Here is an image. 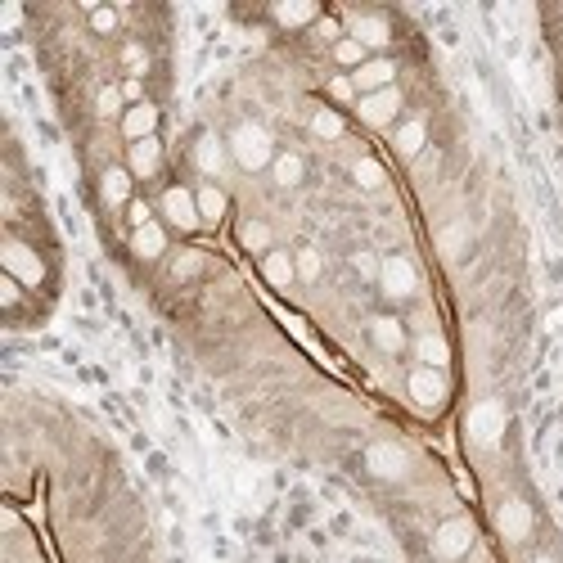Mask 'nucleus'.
<instances>
[{
    "mask_svg": "<svg viewBox=\"0 0 563 563\" xmlns=\"http://www.w3.org/2000/svg\"><path fill=\"white\" fill-rule=\"evenodd\" d=\"M226 149H230V163L248 176L271 172V163L280 158V149H275L271 131H266L262 122H239V127L226 136Z\"/></svg>",
    "mask_w": 563,
    "mask_h": 563,
    "instance_id": "1",
    "label": "nucleus"
},
{
    "mask_svg": "<svg viewBox=\"0 0 563 563\" xmlns=\"http://www.w3.org/2000/svg\"><path fill=\"white\" fill-rule=\"evenodd\" d=\"M158 221H163L172 235H194V230H203L199 199H194L190 185H181V181L163 185V194H158Z\"/></svg>",
    "mask_w": 563,
    "mask_h": 563,
    "instance_id": "2",
    "label": "nucleus"
},
{
    "mask_svg": "<svg viewBox=\"0 0 563 563\" xmlns=\"http://www.w3.org/2000/svg\"><path fill=\"white\" fill-rule=\"evenodd\" d=\"M379 289L388 293L392 302H406V298H415V289H419L415 262H410V257H401V253L383 257V262H379Z\"/></svg>",
    "mask_w": 563,
    "mask_h": 563,
    "instance_id": "3",
    "label": "nucleus"
},
{
    "mask_svg": "<svg viewBox=\"0 0 563 563\" xmlns=\"http://www.w3.org/2000/svg\"><path fill=\"white\" fill-rule=\"evenodd\" d=\"M347 77H352L356 100H361V95H379V91H388V86H397V59L392 55H370L356 73H347Z\"/></svg>",
    "mask_w": 563,
    "mask_h": 563,
    "instance_id": "4",
    "label": "nucleus"
},
{
    "mask_svg": "<svg viewBox=\"0 0 563 563\" xmlns=\"http://www.w3.org/2000/svg\"><path fill=\"white\" fill-rule=\"evenodd\" d=\"M469 550H473V523L469 518H446V523L433 532V554L442 563H460Z\"/></svg>",
    "mask_w": 563,
    "mask_h": 563,
    "instance_id": "5",
    "label": "nucleus"
},
{
    "mask_svg": "<svg viewBox=\"0 0 563 563\" xmlns=\"http://www.w3.org/2000/svg\"><path fill=\"white\" fill-rule=\"evenodd\" d=\"M352 109H356V118H361L365 127H374V131L392 127L397 113H401V86H388V91H379V95H361Z\"/></svg>",
    "mask_w": 563,
    "mask_h": 563,
    "instance_id": "6",
    "label": "nucleus"
},
{
    "mask_svg": "<svg viewBox=\"0 0 563 563\" xmlns=\"http://www.w3.org/2000/svg\"><path fill=\"white\" fill-rule=\"evenodd\" d=\"M410 401L424 410H437L446 406V397H451V383H446V370H428V365H419V370H410Z\"/></svg>",
    "mask_w": 563,
    "mask_h": 563,
    "instance_id": "7",
    "label": "nucleus"
},
{
    "mask_svg": "<svg viewBox=\"0 0 563 563\" xmlns=\"http://www.w3.org/2000/svg\"><path fill=\"white\" fill-rule=\"evenodd\" d=\"M100 199H104V208L113 212V217H122V212L131 208V199H136V176L127 172V163H113V167H104V176H100Z\"/></svg>",
    "mask_w": 563,
    "mask_h": 563,
    "instance_id": "8",
    "label": "nucleus"
},
{
    "mask_svg": "<svg viewBox=\"0 0 563 563\" xmlns=\"http://www.w3.org/2000/svg\"><path fill=\"white\" fill-rule=\"evenodd\" d=\"M163 140L158 136H149V140H140V145H127V172L136 176V185H145V181H158L163 176Z\"/></svg>",
    "mask_w": 563,
    "mask_h": 563,
    "instance_id": "9",
    "label": "nucleus"
},
{
    "mask_svg": "<svg viewBox=\"0 0 563 563\" xmlns=\"http://www.w3.org/2000/svg\"><path fill=\"white\" fill-rule=\"evenodd\" d=\"M118 131L127 145H140V140L158 136V104L154 100H140V104H127V113L118 118Z\"/></svg>",
    "mask_w": 563,
    "mask_h": 563,
    "instance_id": "10",
    "label": "nucleus"
},
{
    "mask_svg": "<svg viewBox=\"0 0 563 563\" xmlns=\"http://www.w3.org/2000/svg\"><path fill=\"white\" fill-rule=\"evenodd\" d=\"M167 244H172V230L163 226V221H149V226L131 230V253L140 257V262H158V257H167Z\"/></svg>",
    "mask_w": 563,
    "mask_h": 563,
    "instance_id": "11",
    "label": "nucleus"
},
{
    "mask_svg": "<svg viewBox=\"0 0 563 563\" xmlns=\"http://www.w3.org/2000/svg\"><path fill=\"white\" fill-rule=\"evenodd\" d=\"M226 158H230L226 140H217L212 131H203V136L194 140V167L203 172V181H217L221 167H226Z\"/></svg>",
    "mask_w": 563,
    "mask_h": 563,
    "instance_id": "12",
    "label": "nucleus"
},
{
    "mask_svg": "<svg viewBox=\"0 0 563 563\" xmlns=\"http://www.w3.org/2000/svg\"><path fill=\"white\" fill-rule=\"evenodd\" d=\"M257 271H262V280L271 284V289H289V284L298 280V262H293V253H284V248H271L266 257H257Z\"/></svg>",
    "mask_w": 563,
    "mask_h": 563,
    "instance_id": "13",
    "label": "nucleus"
},
{
    "mask_svg": "<svg viewBox=\"0 0 563 563\" xmlns=\"http://www.w3.org/2000/svg\"><path fill=\"white\" fill-rule=\"evenodd\" d=\"M194 199H199V217H203V226H221V221H226V212H230V194L221 190L217 181H199V185H194Z\"/></svg>",
    "mask_w": 563,
    "mask_h": 563,
    "instance_id": "14",
    "label": "nucleus"
},
{
    "mask_svg": "<svg viewBox=\"0 0 563 563\" xmlns=\"http://www.w3.org/2000/svg\"><path fill=\"white\" fill-rule=\"evenodd\" d=\"M428 145V122L424 118H406L397 131H392V149H397L401 158H419Z\"/></svg>",
    "mask_w": 563,
    "mask_h": 563,
    "instance_id": "15",
    "label": "nucleus"
},
{
    "mask_svg": "<svg viewBox=\"0 0 563 563\" xmlns=\"http://www.w3.org/2000/svg\"><path fill=\"white\" fill-rule=\"evenodd\" d=\"M235 235H239V248H244V253H253V257H266V253L275 248L271 226H266V221H257V217H244V221H239Z\"/></svg>",
    "mask_w": 563,
    "mask_h": 563,
    "instance_id": "16",
    "label": "nucleus"
},
{
    "mask_svg": "<svg viewBox=\"0 0 563 563\" xmlns=\"http://www.w3.org/2000/svg\"><path fill=\"white\" fill-rule=\"evenodd\" d=\"M370 338L383 347L388 356H401L406 352V325H401L397 316H374L370 320Z\"/></svg>",
    "mask_w": 563,
    "mask_h": 563,
    "instance_id": "17",
    "label": "nucleus"
},
{
    "mask_svg": "<svg viewBox=\"0 0 563 563\" xmlns=\"http://www.w3.org/2000/svg\"><path fill=\"white\" fill-rule=\"evenodd\" d=\"M415 356H419V365H428V370H446V365H451V347H446V338L437 334V329H428V334L415 338Z\"/></svg>",
    "mask_w": 563,
    "mask_h": 563,
    "instance_id": "18",
    "label": "nucleus"
},
{
    "mask_svg": "<svg viewBox=\"0 0 563 563\" xmlns=\"http://www.w3.org/2000/svg\"><path fill=\"white\" fill-rule=\"evenodd\" d=\"M271 176L280 190H293V185H302V176H307V163H302L298 149H280V158L271 163Z\"/></svg>",
    "mask_w": 563,
    "mask_h": 563,
    "instance_id": "19",
    "label": "nucleus"
},
{
    "mask_svg": "<svg viewBox=\"0 0 563 563\" xmlns=\"http://www.w3.org/2000/svg\"><path fill=\"white\" fill-rule=\"evenodd\" d=\"M329 55H334V64H338V68L356 73V68H361L365 59H370V50H365L356 37H343V41H334V46H329Z\"/></svg>",
    "mask_w": 563,
    "mask_h": 563,
    "instance_id": "20",
    "label": "nucleus"
},
{
    "mask_svg": "<svg viewBox=\"0 0 563 563\" xmlns=\"http://www.w3.org/2000/svg\"><path fill=\"white\" fill-rule=\"evenodd\" d=\"M311 131H316L320 140H338L347 131V122H343V113L338 109H316V118H311Z\"/></svg>",
    "mask_w": 563,
    "mask_h": 563,
    "instance_id": "21",
    "label": "nucleus"
},
{
    "mask_svg": "<svg viewBox=\"0 0 563 563\" xmlns=\"http://www.w3.org/2000/svg\"><path fill=\"white\" fill-rule=\"evenodd\" d=\"M293 262H298V280H307V284H316L320 271H325L316 248H298V253H293Z\"/></svg>",
    "mask_w": 563,
    "mask_h": 563,
    "instance_id": "22",
    "label": "nucleus"
},
{
    "mask_svg": "<svg viewBox=\"0 0 563 563\" xmlns=\"http://www.w3.org/2000/svg\"><path fill=\"white\" fill-rule=\"evenodd\" d=\"M352 172H356V181H361L365 190H379V185H383V167L374 163L370 154H365V158H356V167H352Z\"/></svg>",
    "mask_w": 563,
    "mask_h": 563,
    "instance_id": "23",
    "label": "nucleus"
},
{
    "mask_svg": "<svg viewBox=\"0 0 563 563\" xmlns=\"http://www.w3.org/2000/svg\"><path fill=\"white\" fill-rule=\"evenodd\" d=\"M86 19H91V28L100 32V37L118 32V10H86Z\"/></svg>",
    "mask_w": 563,
    "mask_h": 563,
    "instance_id": "24",
    "label": "nucleus"
}]
</instances>
